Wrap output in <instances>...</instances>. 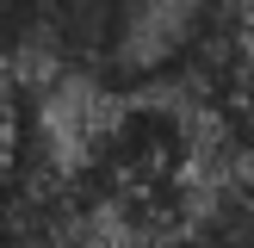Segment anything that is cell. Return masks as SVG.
<instances>
[{"label": "cell", "mask_w": 254, "mask_h": 248, "mask_svg": "<svg viewBox=\"0 0 254 248\" xmlns=\"http://www.w3.org/2000/svg\"><path fill=\"white\" fill-rule=\"evenodd\" d=\"M19 106H12V93H6V81H0V168L6 161H19Z\"/></svg>", "instance_id": "2"}, {"label": "cell", "mask_w": 254, "mask_h": 248, "mask_svg": "<svg viewBox=\"0 0 254 248\" xmlns=\"http://www.w3.org/2000/svg\"><path fill=\"white\" fill-rule=\"evenodd\" d=\"M217 44H223L217 0H112L99 81L149 87L161 74H180L186 62L211 56Z\"/></svg>", "instance_id": "1"}]
</instances>
